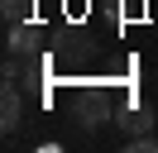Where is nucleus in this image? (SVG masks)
Instances as JSON below:
<instances>
[{"mask_svg": "<svg viewBox=\"0 0 158 153\" xmlns=\"http://www.w3.org/2000/svg\"><path fill=\"white\" fill-rule=\"evenodd\" d=\"M0 14H5V24H19L34 14V0H0Z\"/></svg>", "mask_w": 158, "mask_h": 153, "instance_id": "5", "label": "nucleus"}, {"mask_svg": "<svg viewBox=\"0 0 158 153\" xmlns=\"http://www.w3.org/2000/svg\"><path fill=\"white\" fill-rule=\"evenodd\" d=\"M39 43H43V24H34V19H19V24H10V34H5V53H19V57L39 53Z\"/></svg>", "mask_w": 158, "mask_h": 153, "instance_id": "1", "label": "nucleus"}, {"mask_svg": "<svg viewBox=\"0 0 158 153\" xmlns=\"http://www.w3.org/2000/svg\"><path fill=\"white\" fill-rule=\"evenodd\" d=\"M125 148L129 153H158V139H153V129H148V134H129Z\"/></svg>", "mask_w": 158, "mask_h": 153, "instance_id": "6", "label": "nucleus"}, {"mask_svg": "<svg viewBox=\"0 0 158 153\" xmlns=\"http://www.w3.org/2000/svg\"><path fill=\"white\" fill-rule=\"evenodd\" d=\"M77 120H81V129H96V124L106 120V91H86V96H81Z\"/></svg>", "mask_w": 158, "mask_h": 153, "instance_id": "3", "label": "nucleus"}, {"mask_svg": "<svg viewBox=\"0 0 158 153\" xmlns=\"http://www.w3.org/2000/svg\"><path fill=\"white\" fill-rule=\"evenodd\" d=\"M120 124H125L129 134H148V129H153V110H148V105H129Z\"/></svg>", "mask_w": 158, "mask_h": 153, "instance_id": "4", "label": "nucleus"}, {"mask_svg": "<svg viewBox=\"0 0 158 153\" xmlns=\"http://www.w3.org/2000/svg\"><path fill=\"white\" fill-rule=\"evenodd\" d=\"M24 124V96H19V81H5L0 86V129L15 134Z\"/></svg>", "mask_w": 158, "mask_h": 153, "instance_id": "2", "label": "nucleus"}]
</instances>
